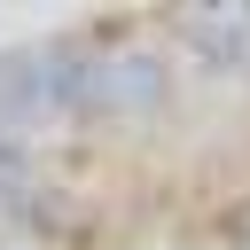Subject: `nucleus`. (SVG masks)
<instances>
[{
  "label": "nucleus",
  "instance_id": "obj_1",
  "mask_svg": "<svg viewBox=\"0 0 250 250\" xmlns=\"http://www.w3.org/2000/svg\"><path fill=\"white\" fill-rule=\"evenodd\" d=\"M172 109V55L117 39L86 47V125H148Z\"/></svg>",
  "mask_w": 250,
  "mask_h": 250
},
{
  "label": "nucleus",
  "instance_id": "obj_2",
  "mask_svg": "<svg viewBox=\"0 0 250 250\" xmlns=\"http://www.w3.org/2000/svg\"><path fill=\"white\" fill-rule=\"evenodd\" d=\"M39 125H55L47 117V62H39V47H8L0 55V133L31 141Z\"/></svg>",
  "mask_w": 250,
  "mask_h": 250
},
{
  "label": "nucleus",
  "instance_id": "obj_3",
  "mask_svg": "<svg viewBox=\"0 0 250 250\" xmlns=\"http://www.w3.org/2000/svg\"><path fill=\"white\" fill-rule=\"evenodd\" d=\"M31 172H39V156H31V141H16V133H0V203H8V195H16V188H23Z\"/></svg>",
  "mask_w": 250,
  "mask_h": 250
}]
</instances>
